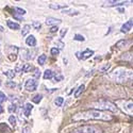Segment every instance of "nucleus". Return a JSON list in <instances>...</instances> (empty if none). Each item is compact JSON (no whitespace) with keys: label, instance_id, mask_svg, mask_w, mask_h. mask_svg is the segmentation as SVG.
Masks as SVG:
<instances>
[{"label":"nucleus","instance_id":"obj_18","mask_svg":"<svg viewBox=\"0 0 133 133\" xmlns=\"http://www.w3.org/2000/svg\"><path fill=\"white\" fill-rule=\"evenodd\" d=\"M63 102H64L63 97H58V98H55V100H54V104L57 105V107H61V105H63Z\"/></svg>","mask_w":133,"mask_h":133},{"label":"nucleus","instance_id":"obj_1","mask_svg":"<svg viewBox=\"0 0 133 133\" xmlns=\"http://www.w3.org/2000/svg\"><path fill=\"white\" fill-rule=\"evenodd\" d=\"M112 118H113L112 115H109L108 113L102 112V111H98V110H88V111H84V112H79L72 116V119L76 121L92 120V119H101V120L109 121Z\"/></svg>","mask_w":133,"mask_h":133},{"label":"nucleus","instance_id":"obj_15","mask_svg":"<svg viewBox=\"0 0 133 133\" xmlns=\"http://www.w3.org/2000/svg\"><path fill=\"white\" fill-rule=\"evenodd\" d=\"M9 79H13L14 77H15V71L14 70H12V69H8V70H5L4 72H3Z\"/></svg>","mask_w":133,"mask_h":133},{"label":"nucleus","instance_id":"obj_14","mask_svg":"<svg viewBox=\"0 0 133 133\" xmlns=\"http://www.w3.org/2000/svg\"><path fill=\"white\" fill-rule=\"evenodd\" d=\"M30 30H31V26H29V25H25V26L23 27V30H21V35H23V36H26L27 34H29Z\"/></svg>","mask_w":133,"mask_h":133},{"label":"nucleus","instance_id":"obj_33","mask_svg":"<svg viewBox=\"0 0 133 133\" xmlns=\"http://www.w3.org/2000/svg\"><path fill=\"white\" fill-rule=\"evenodd\" d=\"M63 79H64V76H62V75H61V76L55 77V78H54V81H55V82H59V81H62Z\"/></svg>","mask_w":133,"mask_h":133},{"label":"nucleus","instance_id":"obj_25","mask_svg":"<svg viewBox=\"0 0 133 133\" xmlns=\"http://www.w3.org/2000/svg\"><path fill=\"white\" fill-rule=\"evenodd\" d=\"M16 111V104L15 103H11L10 107H9V112L10 113H14Z\"/></svg>","mask_w":133,"mask_h":133},{"label":"nucleus","instance_id":"obj_37","mask_svg":"<svg viewBox=\"0 0 133 133\" xmlns=\"http://www.w3.org/2000/svg\"><path fill=\"white\" fill-rule=\"evenodd\" d=\"M66 31H67V30H66V29H65L64 31H62V32H61V37H64V35H65V33H66Z\"/></svg>","mask_w":133,"mask_h":133},{"label":"nucleus","instance_id":"obj_34","mask_svg":"<svg viewBox=\"0 0 133 133\" xmlns=\"http://www.w3.org/2000/svg\"><path fill=\"white\" fill-rule=\"evenodd\" d=\"M35 72H34V78H39V76H41V70L39 69H34Z\"/></svg>","mask_w":133,"mask_h":133},{"label":"nucleus","instance_id":"obj_27","mask_svg":"<svg viewBox=\"0 0 133 133\" xmlns=\"http://www.w3.org/2000/svg\"><path fill=\"white\" fill-rule=\"evenodd\" d=\"M15 10H16V12H17L18 14H20V15H25V14H26V11H25L24 9H21V8H16Z\"/></svg>","mask_w":133,"mask_h":133},{"label":"nucleus","instance_id":"obj_23","mask_svg":"<svg viewBox=\"0 0 133 133\" xmlns=\"http://www.w3.org/2000/svg\"><path fill=\"white\" fill-rule=\"evenodd\" d=\"M50 6V9H54V10H60V9H63V8H66L67 5H65V4H63V5H61V4H50L49 5Z\"/></svg>","mask_w":133,"mask_h":133},{"label":"nucleus","instance_id":"obj_6","mask_svg":"<svg viewBox=\"0 0 133 133\" xmlns=\"http://www.w3.org/2000/svg\"><path fill=\"white\" fill-rule=\"evenodd\" d=\"M93 54H94V51L91 50V49H86L83 52H77L76 53L77 58L80 59V60H87L88 58H91Z\"/></svg>","mask_w":133,"mask_h":133},{"label":"nucleus","instance_id":"obj_17","mask_svg":"<svg viewBox=\"0 0 133 133\" xmlns=\"http://www.w3.org/2000/svg\"><path fill=\"white\" fill-rule=\"evenodd\" d=\"M46 55L45 54H42V55H39L38 57V59H37V63L39 64V65H44L45 64V62H46Z\"/></svg>","mask_w":133,"mask_h":133},{"label":"nucleus","instance_id":"obj_10","mask_svg":"<svg viewBox=\"0 0 133 133\" xmlns=\"http://www.w3.org/2000/svg\"><path fill=\"white\" fill-rule=\"evenodd\" d=\"M59 24H61V20L58 18H48L46 20V25L48 26H57Z\"/></svg>","mask_w":133,"mask_h":133},{"label":"nucleus","instance_id":"obj_12","mask_svg":"<svg viewBox=\"0 0 133 133\" xmlns=\"http://www.w3.org/2000/svg\"><path fill=\"white\" fill-rule=\"evenodd\" d=\"M53 76H54V72L51 69H47V70H45V72H44V79H46V80L52 79Z\"/></svg>","mask_w":133,"mask_h":133},{"label":"nucleus","instance_id":"obj_3","mask_svg":"<svg viewBox=\"0 0 133 133\" xmlns=\"http://www.w3.org/2000/svg\"><path fill=\"white\" fill-rule=\"evenodd\" d=\"M92 108H94L95 110L98 111H110V112H113V113H118L119 110L117 109V107L109 100H105V99H100V100H97L95 102H92L90 104Z\"/></svg>","mask_w":133,"mask_h":133},{"label":"nucleus","instance_id":"obj_13","mask_svg":"<svg viewBox=\"0 0 133 133\" xmlns=\"http://www.w3.org/2000/svg\"><path fill=\"white\" fill-rule=\"evenodd\" d=\"M6 25H8V27H9V28L13 29V30H18V29L20 28L18 24L13 23V21H11V20H8V21H6Z\"/></svg>","mask_w":133,"mask_h":133},{"label":"nucleus","instance_id":"obj_22","mask_svg":"<svg viewBox=\"0 0 133 133\" xmlns=\"http://www.w3.org/2000/svg\"><path fill=\"white\" fill-rule=\"evenodd\" d=\"M125 108H126V111L128 113H132V101H128L125 104Z\"/></svg>","mask_w":133,"mask_h":133},{"label":"nucleus","instance_id":"obj_4","mask_svg":"<svg viewBox=\"0 0 133 133\" xmlns=\"http://www.w3.org/2000/svg\"><path fill=\"white\" fill-rule=\"evenodd\" d=\"M71 133H102L101 130L96 126H82L80 128H77Z\"/></svg>","mask_w":133,"mask_h":133},{"label":"nucleus","instance_id":"obj_21","mask_svg":"<svg viewBox=\"0 0 133 133\" xmlns=\"http://www.w3.org/2000/svg\"><path fill=\"white\" fill-rule=\"evenodd\" d=\"M33 67H32V65L31 64H25L23 66V70L26 71V72H29V71H32Z\"/></svg>","mask_w":133,"mask_h":133},{"label":"nucleus","instance_id":"obj_9","mask_svg":"<svg viewBox=\"0 0 133 133\" xmlns=\"http://www.w3.org/2000/svg\"><path fill=\"white\" fill-rule=\"evenodd\" d=\"M26 44L30 47H34L36 45V39L33 35H29L27 38H26Z\"/></svg>","mask_w":133,"mask_h":133},{"label":"nucleus","instance_id":"obj_41","mask_svg":"<svg viewBox=\"0 0 133 133\" xmlns=\"http://www.w3.org/2000/svg\"><path fill=\"white\" fill-rule=\"evenodd\" d=\"M0 84H1V82H0Z\"/></svg>","mask_w":133,"mask_h":133},{"label":"nucleus","instance_id":"obj_5","mask_svg":"<svg viewBox=\"0 0 133 133\" xmlns=\"http://www.w3.org/2000/svg\"><path fill=\"white\" fill-rule=\"evenodd\" d=\"M37 81L36 79L34 78H31V79H28L26 82H25V88L28 91V92H34L37 90Z\"/></svg>","mask_w":133,"mask_h":133},{"label":"nucleus","instance_id":"obj_40","mask_svg":"<svg viewBox=\"0 0 133 133\" xmlns=\"http://www.w3.org/2000/svg\"><path fill=\"white\" fill-rule=\"evenodd\" d=\"M0 31H3V28H2L1 26H0Z\"/></svg>","mask_w":133,"mask_h":133},{"label":"nucleus","instance_id":"obj_32","mask_svg":"<svg viewBox=\"0 0 133 133\" xmlns=\"http://www.w3.org/2000/svg\"><path fill=\"white\" fill-rule=\"evenodd\" d=\"M58 30H59L58 26H52L51 29H50V32H51V33H55V32H58Z\"/></svg>","mask_w":133,"mask_h":133},{"label":"nucleus","instance_id":"obj_11","mask_svg":"<svg viewBox=\"0 0 133 133\" xmlns=\"http://www.w3.org/2000/svg\"><path fill=\"white\" fill-rule=\"evenodd\" d=\"M32 109H33V105H32L31 103H29V102H28V103H26V104H25V107H24V113H25V115H26L27 117H29V116H30Z\"/></svg>","mask_w":133,"mask_h":133},{"label":"nucleus","instance_id":"obj_19","mask_svg":"<svg viewBox=\"0 0 133 133\" xmlns=\"http://www.w3.org/2000/svg\"><path fill=\"white\" fill-rule=\"evenodd\" d=\"M42 98H43V96H42L41 94L34 95V97L32 98V101L34 102V103H39V102H41V100H42Z\"/></svg>","mask_w":133,"mask_h":133},{"label":"nucleus","instance_id":"obj_26","mask_svg":"<svg viewBox=\"0 0 133 133\" xmlns=\"http://www.w3.org/2000/svg\"><path fill=\"white\" fill-rule=\"evenodd\" d=\"M6 100V96L3 92H0V103H3Z\"/></svg>","mask_w":133,"mask_h":133},{"label":"nucleus","instance_id":"obj_39","mask_svg":"<svg viewBox=\"0 0 133 133\" xmlns=\"http://www.w3.org/2000/svg\"><path fill=\"white\" fill-rule=\"evenodd\" d=\"M117 10H118V12H119V13H124V12H125V10H124V9H117Z\"/></svg>","mask_w":133,"mask_h":133},{"label":"nucleus","instance_id":"obj_36","mask_svg":"<svg viewBox=\"0 0 133 133\" xmlns=\"http://www.w3.org/2000/svg\"><path fill=\"white\" fill-rule=\"evenodd\" d=\"M109 68H110V64H107L105 66H103V67L100 69V71H102V72H103V71H105V70H107V69H109Z\"/></svg>","mask_w":133,"mask_h":133},{"label":"nucleus","instance_id":"obj_29","mask_svg":"<svg viewBox=\"0 0 133 133\" xmlns=\"http://www.w3.org/2000/svg\"><path fill=\"white\" fill-rule=\"evenodd\" d=\"M50 52H51V54L52 55H57V54H59V49L58 48H51V50H50Z\"/></svg>","mask_w":133,"mask_h":133},{"label":"nucleus","instance_id":"obj_30","mask_svg":"<svg viewBox=\"0 0 133 133\" xmlns=\"http://www.w3.org/2000/svg\"><path fill=\"white\" fill-rule=\"evenodd\" d=\"M32 25H33V27H34L36 30L41 28V23H39V21H33V24H32Z\"/></svg>","mask_w":133,"mask_h":133},{"label":"nucleus","instance_id":"obj_20","mask_svg":"<svg viewBox=\"0 0 133 133\" xmlns=\"http://www.w3.org/2000/svg\"><path fill=\"white\" fill-rule=\"evenodd\" d=\"M9 123L11 124V126H12V127H15L16 126V117L14 115H11L9 117Z\"/></svg>","mask_w":133,"mask_h":133},{"label":"nucleus","instance_id":"obj_38","mask_svg":"<svg viewBox=\"0 0 133 133\" xmlns=\"http://www.w3.org/2000/svg\"><path fill=\"white\" fill-rule=\"evenodd\" d=\"M3 111H4V110H3V107H2V105H0V114L3 113Z\"/></svg>","mask_w":133,"mask_h":133},{"label":"nucleus","instance_id":"obj_24","mask_svg":"<svg viewBox=\"0 0 133 133\" xmlns=\"http://www.w3.org/2000/svg\"><path fill=\"white\" fill-rule=\"evenodd\" d=\"M74 10H67V11H62V13L64 14H68V15H77V14H79L78 11H76V12H72Z\"/></svg>","mask_w":133,"mask_h":133},{"label":"nucleus","instance_id":"obj_28","mask_svg":"<svg viewBox=\"0 0 133 133\" xmlns=\"http://www.w3.org/2000/svg\"><path fill=\"white\" fill-rule=\"evenodd\" d=\"M21 133H31V129H30V127H28V126L24 127L23 130H21Z\"/></svg>","mask_w":133,"mask_h":133},{"label":"nucleus","instance_id":"obj_35","mask_svg":"<svg viewBox=\"0 0 133 133\" xmlns=\"http://www.w3.org/2000/svg\"><path fill=\"white\" fill-rule=\"evenodd\" d=\"M6 85H8L9 87H15V86H16V83H15V82H12V81H9V82L6 83Z\"/></svg>","mask_w":133,"mask_h":133},{"label":"nucleus","instance_id":"obj_16","mask_svg":"<svg viewBox=\"0 0 133 133\" xmlns=\"http://www.w3.org/2000/svg\"><path fill=\"white\" fill-rule=\"evenodd\" d=\"M84 90H85V86L82 84V85H80L79 87H78V90H77L76 91V93H75V97H77V98H78L83 92H84Z\"/></svg>","mask_w":133,"mask_h":133},{"label":"nucleus","instance_id":"obj_2","mask_svg":"<svg viewBox=\"0 0 133 133\" xmlns=\"http://www.w3.org/2000/svg\"><path fill=\"white\" fill-rule=\"evenodd\" d=\"M109 76H110V78L113 79L114 81L123 83V82H126V81H129L130 79H132V70H129L126 68H116Z\"/></svg>","mask_w":133,"mask_h":133},{"label":"nucleus","instance_id":"obj_7","mask_svg":"<svg viewBox=\"0 0 133 133\" xmlns=\"http://www.w3.org/2000/svg\"><path fill=\"white\" fill-rule=\"evenodd\" d=\"M132 1H118V0H112V1H105V3H103V6H115V5H123L125 3H130Z\"/></svg>","mask_w":133,"mask_h":133},{"label":"nucleus","instance_id":"obj_8","mask_svg":"<svg viewBox=\"0 0 133 133\" xmlns=\"http://www.w3.org/2000/svg\"><path fill=\"white\" fill-rule=\"evenodd\" d=\"M132 26H133V20H132V19H129L126 24L123 25V27H121L120 31L123 32V33H127V32H129V31L132 29Z\"/></svg>","mask_w":133,"mask_h":133},{"label":"nucleus","instance_id":"obj_31","mask_svg":"<svg viewBox=\"0 0 133 133\" xmlns=\"http://www.w3.org/2000/svg\"><path fill=\"white\" fill-rule=\"evenodd\" d=\"M75 39H76V41H81V42H83V41H84V37H83L82 35H80V34H76V35H75Z\"/></svg>","mask_w":133,"mask_h":133}]
</instances>
